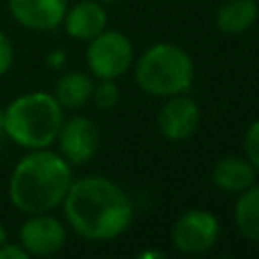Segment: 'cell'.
<instances>
[{
	"instance_id": "1",
	"label": "cell",
	"mask_w": 259,
	"mask_h": 259,
	"mask_svg": "<svg viewBox=\"0 0 259 259\" xmlns=\"http://www.w3.org/2000/svg\"><path fill=\"white\" fill-rule=\"evenodd\" d=\"M69 227L89 241H109L123 235L134 221V204L125 190L105 176L73 180L63 198Z\"/></svg>"
},
{
	"instance_id": "2",
	"label": "cell",
	"mask_w": 259,
	"mask_h": 259,
	"mask_svg": "<svg viewBox=\"0 0 259 259\" xmlns=\"http://www.w3.org/2000/svg\"><path fill=\"white\" fill-rule=\"evenodd\" d=\"M71 184L73 170L61 154L49 148L28 150L12 170L8 196L10 202L26 214L51 212L63 204Z\"/></svg>"
},
{
	"instance_id": "3",
	"label": "cell",
	"mask_w": 259,
	"mask_h": 259,
	"mask_svg": "<svg viewBox=\"0 0 259 259\" xmlns=\"http://www.w3.org/2000/svg\"><path fill=\"white\" fill-rule=\"evenodd\" d=\"M63 119V107L53 93L32 91L4 107V134L24 150H42L57 142Z\"/></svg>"
},
{
	"instance_id": "4",
	"label": "cell",
	"mask_w": 259,
	"mask_h": 259,
	"mask_svg": "<svg viewBox=\"0 0 259 259\" xmlns=\"http://www.w3.org/2000/svg\"><path fill=\"white\" fill-rule=\"evenodd\" d=\"M134 79L138 87L150 95H180L192 87L194 63L182 47L174 42H156L134 61Z\"/></svg>"
},
{
	"instance_id": "5",
	"label": "cell",
	"mask_w": 259,
	"mask_h": 259,
	"mask_svg": "<svg viewBox=\"0 0 259 259\" xmlns=\"http://www.w3.org/2000/svg\"><path fill=\"white\" fill-rule=\"evenodd\" d=\"M85 61L95 79H117L136 61L134 45L123 32L105 28L89 40Z\"/></svg>"
},
{
	"instance_id": "6",
	"label": "cell",
	"mask_w": 259,
	"mask_h": 259,
	"mask_svg": "<svg viewBox=\"0 0 259 259\" xmlns=\"http://www.w3.org/2000/svg\"><path fill=\"white\" fill-rule=\"evenodd\" d=\"M219 219L210 210H186L172 229L174 247L186 255H200L208 251L219 239Z\"/></svg>"
},
{
	"instance_id": "7",
	"label": "cell",
	"mask_w": 259,
	"mask_h": 259,
	"mask_svg": "<svg viewBox=\"0 0 259 259\" xmlns=\"http://www.w3.org/2000/svg\"><path fill=\"white\" fill-rule=\"evenodd\" d=\"M57 142L59 154L71 166H81L95 156L99 148V130L93 119L85 115H71L63 119Z\"/></svg>"
},
{
	"instance_id": "8",
	"label": "cell",
	"mask_w": 259,
	"mask_h": 259,
	"mask_svg": "<svg viewBox=\"0 0 259 259\" xmlns=\"http://www.w3.org/2000/svg\"><path fill=\"white\" fill-rule=\"evenodd\" d=\"M18 237H20V247L28 255L51 257L63 249L67 241V229L57 217L49 212H38V214H30L20 225Z\"/></svg>"
},
{
	"instance_id": "9",
	"label": "cell",
	"mask_w": 259,
	"mask_h": 259,
	"mask_svg": "<svg viewBox=\"0 0 259 259\" xmlns=\"http://www.w3.org/2000/svg\"><path fill=\"white\" fill-rule=\"evenodd\" d=\"M200 123V107L186 93L166 97L158 113V130L164 138L180 142L190 138Z\"/></svg>"
},
{
	"instance_id": "10",
	"label": "cell",
	"mask_w": 259,
	"mask_h": 259,
	"mask_svg": "<svg viewBox=\"0 0 259 259\" xmlns=\"http://www.w3.org/2000/svg\"><path fill=\"white\" fill-rule=\"evenodd\" d=\"M69 8L67 0H8V10L12 18L36 32L55 30Z\"/></svg>"
},
{
	"instance_id": "11",
	"label": "cell",
	"mask_w": 259,
	"mask_h": 259,
	"mask_svg": "<svg viewBox=\"0 0 259 259\" xmlns=\"http://www.w3.org/2000/svg\"><path fill=\"white\" fill-rule=\"evenodd\" d=\"M61 24L71 38L89 42L107 28V12L97 0H81L67 8Z\"/></svg>"
},
{
	"instance_id": "12",
	"label": "cell",
	"mask_w": 259,
	"mask_h": 259,
	"mask_svg": "<svg viewBox=\"0 0 259 259\" xmlns=\"http://www.w3.org/2000/svg\"><path fill=\"white\" fill-rule=\"evenodd\" d=\"M255 166L241 156H225L212 166V182L225 192H243L255 184Z\"/></svg>"
},
{
	"instance_id": "13",
	"label": "cell",
	"mask_w": 259,
	"mask_h": 259,
	"mask_svg": "<svg viewBox=\"0 0 259 259\" xmlns=\"http://www.w3.org/2000/svg\"><path fill=\"white\" fill-rule=\"evenodd\" d=\"M259 18L257 0H227L219 6L214 22L225 34H241L249 30Z\"/></svg>"
},
{
	"instance_id": "14",
	"label": "cell",
	"mask_w": 259,
	"mask_h": 259,
	"mask_svg": "<svg viewBox=\"0 0 259 259\" xmlns=\"http://www.w3.org/2000/svg\"><path fill=\"white\" fill-rule=\"evenodd\" d=\"M93 85L91 75L83 71H69L57 79L53 95L63 109H79L91 99Z\"/></svg>"
},
{
	"instance_id": "15",
	"label": "cell",
	"mask_w": 259,
	"mask_h": 259,
	"mask_svg": "<svg viewBox=\"0 0 259 259\" xmlns=\"http://www.w3.org/2000/svg\"><path fill=\"white\" fill-rule=\"evenodd\" d=\"M235 223L243 237L259 243V184L239 192L235 204Z\"/></svg>"
},
{
	"instance_id": "16",
	"label": "cell",
	"mask_w": 259,
	"mask_h": 259,
	"mask_svg": "<svg viewBox=\"0 0 259 259\" xmlns=\"http://www.w3.org/2000/svg\"><path fill=\"white\" fill-rule=\"evenodd\" d=\"M91 99L99 109H113L119 103V87L115 79H99L93 85Z\"/></svg>"
},
{
	"instance_id": "17",
	"label": "cell",
	"mask_w": 259,
	"mask_h": 259,
	"mask_svg": "<svg viewBox=\"0 0 259 259\" xmlns=\"http://www.w3.org/2000/svg\"><path fill=\"white\" fill-rule=\"evenodd\" d=\"M243 150L245 158L255 166V170H259V119L247 127L243 138Z\"/></svg>"
},
{
	"instance_id": "18",
	"label": "cell",
	"mask_w": 259,
	"mask_h": 259,
	"mask_svg": "<svg viewBox=\"0 0 259 259\" xmlns=\"http://www.w3.org/2000/svg\"><path fill=\"white\" fill-rule=\"evenodd\" d=\"M12 59H14L12 42H10L8 34L4 30H0V77L8 73V69L12 67Z\"/></svg>"
},
{
	"instance_id": "19",
	"label": "cell",
	"mask_w": 259,
	"mask_h": 259,
	"mask_svg": "<svg viewBox=\"0 0 259 259\" xmlns=\"http://www.w3.org/2000/svg\"><path fill=\"white\" fill-rule=\"evenodd\" d=\"M0 259H32V255H28L20 245L4 243L0 247Z\"/></svg>"
},
{
	"instance_id": "20",
	"label": "cell",
	"mask_w": 259,
	"mask_h": 259,
	"mask_svg": "<svg viewBox=\"0 0 259 259\" xmlns=\"http://www.w3.org/2000/svg\"><path fill=\"white\" fill-rule=\"evenodd\" d=\"M136 259H168L162 251H156V249H148V251H142Z\"/></svg>"
},
{
	"instance_id": "21",
	"label": "cell",
	"mask_w": 259,
	"mask_h": 259,
	"mask_svg": "<svg viewBox=\"0 0 259 259\" xmlns=\"http://www.w3.org/2000/svg\"><path fill=\"white\" fill-rule=\"evenodd\" d=\"M63 51H53L51 55H49V65L51 67H61V63H63Z\"/></svg>"
},
{
	"instance_id": "22",
	"label": "cell",
	"mask_w": 259,
	"mask_h": 259,
	"mask_svg": "<svg viewBox=\"0 0 259 259\" xmlns=\"http://www.w3.org/2000/svg\"><path fill=\"white\" fill-rule=\"evenodd\" d=\"M6 239H8V235H6V229H4V225L0 223V247L6 243Z\"/></svg>"
},
{
	"instance_id": "23",
	"label": "cell",
	"mask_w": 259,
	"mask_h": 259,
	"mask_svg": "<svg viewBox=\"0 0 259 259\" xmlns=\"http://www.w3.org/2000/svg\"><path fill=\"white\" fill-rule=\"evenodd\" d=\"M4 134V109L0 107V136Z\"/></svg>"
},
{
	"instance_id": "24",
	"label": "cell",
	"mask_w": 259,
	"mask_h": 259,
	"mask_svg": "<svg viewBox=\"0 0 259 259\" xmlns=\"http://www.w3.org/2000/svg\"><path fill=\"white\" fill-rule=\"evenodd\" d=\"M97 2H101V4H111V2H117V0H97Z\"/></svg>"
}]
</instances>
